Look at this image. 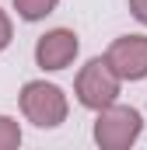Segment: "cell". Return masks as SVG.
Wrapping results in <instances>:
<instances>
[{
    "label": "cell",
    "instance_id": "cell-4",
    "mask_svg": "<svg viewBox=\"0 0 147 150\" xmlns=\"http://www.w3.org/2000/svg\"><path fill=\"white\" fill-rule=\"evenodd\" d=\"M81 52V38L70 28H49L46 35H39L35 42V67L46 74H56V70H67Z\"/></svg>",
    "mask_w": 147,
    "mask_h": 150
},
{
    "label": "cell",
    "instance_id": "cell-8",
    "mask_svg": "<svg viewBox=\"0 0 147 150\" xmlns=\"http://www.w3.org/2000/svg\"><path fill=\"white\" fill-rule=\"evenodd\" d=\"M11 38H14V25H11V18H7V11H0V52L11 45Z\"/></svg>",
    "mask_w": 147,
    "mask_h": 150
},
{
    "label": "cell",
    "instance_id": "cell-6",
    "mask_svg": "<svg viewBox=\"0 0 147 150\" xmlns=\"http://www.w3.org/2000/svg\"><path fill=\"white\" fill-rule=\"evenodd\" d=\"M11 4H14V11H18L21 21H42V18H49L56 11L60 0H11Z\"/></svg>",
    "mask_w": 147,
    "mask_h": 150
},
{
    "label": "cell",
    "instance_id": "cell-9",
    "mask_svg": "<svg viewBox=\"0 0 147 150\" xmlns=\"http://www.w3.org/2000/svg\"><path fill=\"white\" fill-rule=\"evenodd\" d=\"M130 14L147 28V0H130Z\"/></svg>",
    "mask_w": 147,
    "mask_h": 150
},
{
    "label": "cell",
    "instance_id": "cell-7",
    "mask_svg": "<svg viewBox=\"0 0 147 150\" xmlns=\"http://www.w3.org/2000/svg\"><path fill=\"white\" fill-rule=\"evenodd\" d=\"M21 147V122L11 115H0V150H18Z\"/></svg>",
    "mask_w": 147,
    "mask_h": 150
},
{
    "label": "cell",
    "instance_id": "cell-5",
    "mask_svg": "<svg viewBox=\"0 0 147 150\" xmlns=\"http://www.w3.org/2000/svg\"><path fill=\"white\" fill-rule=\"evenodd\" d=\"M109 67L119 80H144L147 77V35H119L105 49Z\"/></svg>",
    "mask_w": 147,
    "mask_h": 150
},
{
    "label": "cell",
    "instance_id": "cell-3",
    "mask_svg": "<svg viewBox=\"0 0 147 150\" xmlns=\"http://www.w3.org/2000/svg\"><path fill=\"white\" fill-rule=\"evenodd\" d=\"M119 87H123V80H119V74L109 67L105 56H91V59L77 70V77H74V94H77V101H81L84 108H91V112L112 105V101L119 98Z\"/></svg>",
    "mask_w": 147,
    "mask_h": 150
},
{
    "label": "cell",
    "instance_id": "cell-1",
    "mask_svg": "<svg viewBox=\"0 0 147 150\" xmlns=\"http://www.w3.org/2000/svg\"><path fill=\"white\" fill-rule=\"evenodd\" d=\"M18 105H21V115L35 129H56L70 115V101H67L63 87L49 84V80H28L18 94Z\"/></svg>",
    "mask_w": 147,
    "mask_h": 150
},
{
    "label": "cell",
    "instance_id": "cell-2",
    "mask_svg": "<svg viewBox=\"0 0 147 150\" xmlns=\"http://www.w3.org/2000/svg\"><path fill=\"white\" fill-rule=\"evenodd\" d=\"M144 133V119L133 105L112 101L95 115V143L102 150H130Z\"/></svg>",
    "mask_w": 147,
    "mask_h": 150
}]
</instances>
